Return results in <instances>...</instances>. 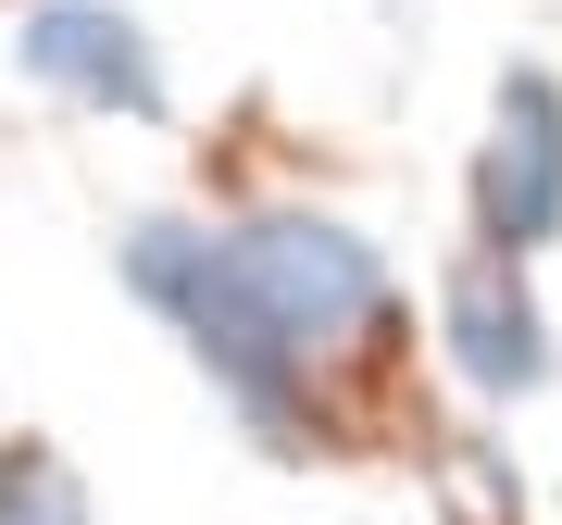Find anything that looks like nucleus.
Returning <instances> with one entry per match:
<instances>
[{"label": "nucleus", "mask_w": 562, "mask_h": 525, "mask_svg": "<svg viewBox=\"0 0 562 525\" xmlns=\"http://www.w3.org/2000/svg\"><path fill=\"white\" fill-rule=\"evenodd\" d=\"M125 288L188 325V350L213 364V388H225V401H238L276 450L301 438V376H313V364L276 338V325H262V301L238 288L225 238H201V225H138V238H125Z\"/></svg>", "instance_id": "nucleus-1"}, {"label": "nucleus", "mask_w": 562, "mask_h": 525, "mask_svg": "<svg viewBox=\"0 0 562 525\" xmlns=\"http://www.w3.org/2000/svg\"><path fill=\"white\" fill-rule=\"evenodd\" d=\"M25 76L63 88V101H88V113H125V125L162 113V51H150L138 13H113V0H50V13L25 25Z\"/></svg>", "instance_id": "nucleus-4"}, {"label": "nucleus", "mask_w": 562, "mask_h": 525, "mask_svg": "<svg viewBox=\"0 0 562 525\" xmlns=\"http://www.w3.org/2000/svg\"><path fill=\"white\" fill-rule=\"evenodd\" d=\"M0 525H88V488L50 450H0Z\"/></svg>", "instance_id": "nucleus-6"}, {"label": "nucleus", "mask_w": 562, "mask_h": 525, "mask_svg": "<svg viewBox=\"0 0 562 525\" xmlns=\"http://www.w3.org/2000/svg\"><path fill=\"white\" fill-rule=\"evenodd\" d=\"M475 238L513 262L562 238V88L538 63L501 76V113H487V150H475Z\"/></svg>", "instance_id": "nucleus-3"}, {"label": "nucleus", "mask_w": 562, "mask_h": 525, "mask_svg": "<svg viewBox=\"0 0 562 525\" xmlns=\"http://www.w3.org/2000/svg\"><path fill=\"white\" fill-rule=\"evenodd\" d=\"M450 364L487 388V401H525L550 388V313L525 301V262L513 250H475L450 276Z\"/></svg>", "instance_id": "nucleus-5"}, {"label": "nucleus", "mask_w": 562, "mask_h": 525, "mask_svg": "<svg viewBox=\"0 0 562 525\" xmlns=\"http://www.w3.org/2000/svg\"><path fill=\"white\" fill-rule=\"evenodd\" d=\"M387 13H413V0H387Z\"/></svg>", "instance_id": "nucleus-7"}, {"label": "nucleus", "mask_w": 562, "mask_h": 525, "mask_svg": "<svg viewBox=\"0 0 562 525\" xmlns=\"http://www.w3.org/2000/svg\"><path fill=\"white\" fill-rule=\"evenodd\" d=\"M225 262H238V288L262 301V325H276L288 350H362L387 313V262L350 238V225H325V213H262V225H238L225 238Z\"/></svg>", "instance_id": "nucleus-2"}]
</instances>
